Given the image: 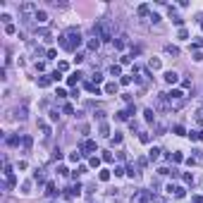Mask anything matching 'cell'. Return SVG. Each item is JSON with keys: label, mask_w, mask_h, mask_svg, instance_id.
Returning a JSON list of instances; mask_svg holds the SVG:
<instances>
[{"label": "cell", "mask_w": 203, "mask_h": 203, "mask_svg": "<svg viewBox=\"0 0 203 203\" xmlns=\"http://www.w3.org/2000/svg\"><path fill=\"white\" fill-rule=\"evenodd\" d=\"M60 46H62L65 50H69V53H74V50L81 46V33H79L77 29H69V31H65V33L60 36Z\"/></svg>", "instance_id": "obj_1"}, {"label": "cell", "mask_w": 203, "mask_h": 203, "mask_svg": "<svg viewBox=\"0 0 203 203\" xmlns=\"http://www.w3.org/2000/svg\"><path fill=\"white\" fill-rule=\"evenodd\" d=\"M167 191L175 194V198H182L184 194H187V189H184V187H167Z\"/></svg>", "instance_id": "obj_2"}, {"label": "cell", "mask_w": 203, "mask_h": 203, "mask_svg": "<svg viewBox=\"0 0 203 203\" xmlns=\"http://www.w3.org/2000/svg\"><path fill=\"white\" fill-rule=\"evenodd\" d=\"M81 151H84V153H93V151H96V141H84V143H81Z\"/></svg>", "instance_id": "obj_3"}, {"label": "cell", "mask_w": 203, "mask_h": 203, "mask_svg": "<svg viewBox=\"0 0 203 203\" xmlns=\"http://www.w3.org/2000/svg\"><path fill=\"white\" fill-rule=\"evenodd\" d=\"M19 10H22V12H24V14H31V12H33V14H36V12H38V10H36V5H33V3H24V5H22V7H19Z\"/></svg>", "instance_id": "obj_4"}, {"label": "cell", "mask_w": 203, "mask_h": 203, "mask_svg": "<svg viewBox=\"0 0 203 203\" xmlns=\"http://www.w3.org/2000/svg\"><path fill=\"white\" fill-rule=\"evenodd\" d=\"M33 19H36V22H38V24H46V22H48V14H46L43 10H38V12H36V14H33Z\"/></svg>", "instance_id": "obj_5"}, {"label": "cell", "mask_w": 203, "mask_h": 203, "mask_svg": "<svg viewBox=\"0 0 203 203\" xmlns=\"http://www.w3.org/2000/svg\"><path fill=\"white\" fill-rule=\"evenodd\" d=\"M165 81H167V84H177L179 74H177V72H167V74H165Z\"/></svg>", "instance_id": "obj_6"}, {"label": "cell", "mask_w": 203, "mask_h": 203, "mask_svg": "<svg viewBox=\"0 0 203 203\" xmlns=\"http://www.w3.org/2000/svg\"><path fill=\"white\" fill-rule=\"evenodd\" d=\"M79 79H81V72H74V74H72V77L67 79V84H69V86H74V84H77Z\"/></svg>", "instance_id": "obj_7"}, {"label": "cell", "mask_w": 203, "mask_h": 203, "mask_svg": "<svg viewBox=\"0 0 203 203\" xmlns=\"http://www.w3.org/2000/svg\"><path fill=\"white\" fill-rule=\"evenodd\" d=\"M88 48H91V50H98V48H100V41H98V36L88 41Z\"/></svg>", "instance_id": "obj_8"}, {"label": "cell", "mask_w": 203, "mask_h": 203, "mask_svg": "<svg viewBox=\"0 0 203 203\" xmlns=\"http://www.w3.org/2000/svg\"><path fill=\"white\" fill-rule=\"evenodd\" d=\"M46 194H48V196H58V189H55V184H53V182L46 187Z\"/></svg>", "instance_id": "obj_9"}, {"label": "cell", "mask_w": 203, "mask_h": 203, "mask_svg": "<svg viewBox=\"0 0 203 203\" xmlns=\"http://www.w3.org/2000/svg\"><path fill=\"white\" fill-rule=\"evenodd\" d=\"M105 93H117V84H115V81H110V84L105 86Z\"/></svg>", "instance_id": "obj_10"}, {"label": "cell", "mask_w": 203, "mask_h": 203, "mask_svg": "<svg viewBox=\"0 0 203 203\" xmlns=\"http://www.w3.org/2000/svg\"><path fill=\"white\" fill-rule=\"evenodd\" d=\"M124 46H127V41H124V36H120V38L115 41V48H117V50H124Z\"/></svg>", "instance_id": "obj_11"}, {"label": "cell", "mask_w": 203, "mask_h": 203, "mask_svg": "<svg viewBox=\"0 0 203 203\" xmlns=\"http://www.w3.org/2000/svg\"><path fill=\"white\" fill-rule=\"evenodd\" d=\"M110 74H113V77H120V74H122V67H120V65H113V67H110Z\"/></svg>", "instance_id": "obj_12"}, {"label": "cell", "mask_w": 203, "mask_h": 203, "mask_svg": "<svg viewBox=\"0 0 203 203\" xmlns=\"http://www.w3.org/2000/svg\"><path fill=\"white\" fill-rule=\"evenodd\" d=\"M148 158H151V160H158V158H160V148H151V151H148Z\"/></svg>", "instance_id": "obj_13"}, {"label": "cell", "mask_w": 203, "mask_h": 203, "mask_svg": "<svg viewBox=\"0 0 203 203\" xmlns=\"http://www.w3.org/2000/svg\"><path fill=\"white\" fill-rule=\"evenodd\" d=\"M115 117H117V120H120V122H124V120H127V117H129V113H127V110H120V113H117V115H115Z\"/></svg>", "instance_id": "obj_14"}, {"label": "cell", "mask_w": 203, "mask_h": 203, "mask_svg": "<svg viewBox=\"0 0 203 203\" xmlns=\"http://www.w3.org/2000/svg\"><path fill=\"white\" fill-rule=\"evenodd\" d=\"M143 115H146V122H153V117H155V113H153V110H151V108H148V110H146V113H143Z\"/></svg>", "instance_id": "obj_15"}, {"label": "cell", "mask_w": 203, "mask_h": 203, "mask_svg": "<svg viewBox=\"0 0 203 203\" xmlns=\"http://www.w3.org/2000/svg\"><path fill=\"white\" fill-rule=\"evenodd\" d=\"M98 179H100V182H108V179H110V172H108V170H100Z\"/></svg>", "instance_id": "obj_16"}, {"label": "cell", "mask_w": 203, "mask_h": 203, "mask_svg": "<svg viewBox=\"0 0 203 203\" xmlns=\"http://www.w3.org/2000/svg\"><path fill=\"white\" fill-rule=\"evenodd\" d=\"M139 139H141V143H148V141H151V134H148V132H141Z\"/></svg>", "instance_id": "obj_17"}, {"label": "cell", "mask_w": 203, "mask_h": 203, "mask_svg": "<svg viewBox=\"0 0 203 203\" xmlns=\"http://www.w3.org/2000/svg\"><path fill=\"white\" fill-rule=\"evenodd\" d=\"M79 158H81V153H79V151H74V153L69 155V162H79Z\"/></svg>", "instance_id": "obj_18"}, {"label": "cell", "mask_w": 203, "mask_h": 203, "mask_svg": "<svg viewBox=\"0 0 203 203\" xmlns=\"http://www.w3.org/2000/svg\"><path fill=\"white\" fill-rule=\"evenodd\" d=\"M139 201H141V203H146V201H151V194H146V191H141V194H139Z\"/></svg>", "instance_id": "obj_19"}, {"label": "cell", "mask_w": 203, "mask_h": 203, "mask_svg": "<svg viewBox=\"0 0 203 203\" xmlns=\"http://www.w3.org/2000/svg\"><path fill=\"white\" fill-rule=\"evenodd\" d=\"M165 50H167L170 55H179V48H177V46H167V48H165Z\"/></svg>", "instance_id": "obj_20"}, {"label": "cell", "mask_w": 203, "mask_h": 203, "mask_svg": "<svg viewBox=\"0 0 203 203\" xmlns=\"http://www.w3.org/2000/svg\"><path fill=\"white\" fill-rule=\"evenodd\" d=\"M48 84H50V77H41V79H38V86H41V88L48 86Z\"/></svg>", "instance_id": "obj_21"}, {"label": "cell", "mask_w": 203, "mask_h": 203, "mask_svg": "<svg viewBox=\"0 0 203 203\" xmlns=\"http://www.w3.org/2000/svg\"><path fill=\"white\" fill-rule=\"evenodd\" d=\"M189 139L191 141H201V132H189Z\"/></svg>", "instance_id": "obj_22"}, {"label": "cell", "mask_w": 203, "mask_h": 203, "mask_svg": "<svg viewBox=\"0 0 203 203\" xmlns=\"http://www.w3.org/2000/svg\"><path fill=\"white\" fill-rule=\"evenodd\" d=\"M22 143H24V148H31V143H33V141H31V136H24Z\"/></svg>", "instance_id": "obj_23"}, {"label": "cell", "mask_w": 203, "mask_h": 203, "mask_svg": "<svg viewBox=\"0 0 203 203\" xmlns=\"http://www.w3.org/2000/svg\"><path fill=\"white\" fill-rule=\"evenodd\" d=\"M50 79H53V81H60V79H62V74H60V72H58V69H55V72H53V74H50Z\"/></svg>", "instance_id": "obj_24"}, {"label": "cell", "mask_w": 203, "mask_h": 203, "mask_svg": "<svg viewBox=\"0 0 203 203\" xmlns=\"http://www.w3.org/2000/svg\"><path fill=\"white\" fill-rule=\"evenodd\" d=\"M148 67H151V69H160V60H151Z\"/></svg>", "instance_id": "obj_25"}, {"label": "cell", "mask_w": 203, "mask_h": 203, "mask_svg": "<svg viewBox=\"0 0 203 203\" xmlns=\"http://www.w3.org/2000/svg\"><path fill=\"white\" fill-rule=\"evenodd\" d=\"M170 160H172V162H182V153H172Z\"/></svg>", "instance_id": "obj_26"}, {"label": "cell", "mask_w": 203, "mask_h": 203, "mask_svg": "<svg viewBox=\"0 0 203 203\" xmlns=\"http://www.w3.org/2000/svg\"><path fill=\"white\" fill-rule=\"evenodd\" d=\"M139 14H141V17L148 14V5H141V7H139Z\"/></svg>", "instance_id": "obj_27"}, {"label": "cell", "mask_w": 203, "mask_h": 203, "mask_svg": "<svg viewBox=\"0 0 203 203\" xmlns=\"http://www.w3.org/2000/svg\"><path fill=\"white\" fill-rule=\"evenodd\" d=\"M7 143H10V146H17V143H19V136H10Z\"/></svg>", "instance_id": "obj_28"}, {"label": "cell", "mask_w": 203, "mask_h": 203, "mask_svg": "<svg viewBox=\"0 0 203 203\" xmlns=\"http://www.w3.org/2000/svg\"><path fill=\"white\" fill-rule=\"evenodd\" d=\"M98 165H100V158L93 155V158H91V167H98Z\"/></svg>", "instance_id": "obj_29"}, {"label": "cell", "mask_w": 203, "mask_h": 203, "mask_svg": "<svg viewBox=\"0 0 203 203\" xmlns=\"http://www.w3.org/2000/svg\"><path fill=\"white\" fill-rule=\"evenodd\" d=\"M53 158H55V160H60V158H62V151H60V148H55V151H53Z\"/></svg>", "instance_id": "obj_30"}, {"label": "cell", "mask_w": 203, "mask_h": 203, "mask_svg": "<svg viewBox=\"0 0 203 203\" xmlns=\"http://www.w3.org/2000/svg\"><path fill=\"white\" fill-rule=\"evenodd\" d=\"M108 132H110L108 124H100V136H108Z\"/></svg>", "instance_id": "obj_31"}, {"label": "cell", "mask_w": 203, "mask_h": 203, "mask_svg": "<svg viewBox=\"0 0 203 203\" xmlns=\"http://www.w3.org/2000/svg\"><path fill=\"white\" fill-rule=\"evenodd\" d=\"M196 122L203 124V110H198V113H196Z\"/></svg>", "instance_id": "obj_32"}, {"label": "cell", "mask_w": 203, "mask_h": 203, "mask_svg": "<svg viewBox=\"0 0 203 203\" xmlns=\"http://www.w3.org/2000/svg\"><path fill=\"white\" fill-rule=\"evenodd\" d=\"M103 81V74H98V72H96V74H93V84H100Z\"/></svg>", "instance_id": "obj_33"}, {"label": "cell", "mask_w": 203, "mask_h": 203, "mask_svg": "<svg viewBox=\"0 0 203 203\" xmlns=\"http://www.w3.org/2000/svg\"><path fill=\"white\" fill-rule=\"evenodd\" d=\"M5 31H7V33H14V31H17V26H14V24H7V26H5Z\"/></svg>", "instance_id": "obj_34"}, {"label": "cell", "mask_w": 203, "mask_h": 203, "mask_svg": "<svg viewBox=\"0 0 203 203\" xmlns=\"http://www.w3.org/2000/svg\"><path fill=\"white\" fill-rule=\"evenodd\" d=\"M113 143H115V146L122 143V134H115V136H113Z\"/></svg>", "instance_id": "obj_35"}, {"label": "cell", "mask_w": 203, "mask_h": 203, "mask_svg": "<svg viewBox=\"0 0 203 203\" xmlns=\"http://www.w3.org/2000/svg\"><path fill=\"white\" fill-rule=\"evenodd\" d=\"M33 179H36V182H43V175H41L38 170H36V172H33Z\"/></svg>", "instance_id": "obj_36"}, {"label": "cell", "mask_w": 203, "mask_h": 203, "mask_svg": "<svg viewBox=\"0 0 203 203\" xmlns=\"http://www.w3.org/2000/svg\"><path fill=\"white\" fill-rule=\"evenodd\" d=\"M103 160L105 162H113V153H103Z\"/></svg>", "instance_id": "obj_37"}, {"label": "cell", "mask_w": 203, "mask_h": 203, "mask_svg": "<svg viewBox=\"0 0 203 203\" xmlns=\"http://www.w3.org/2000/svg\"><path fill=\"white\" fill-rule=\"evenodd\" d=\"M29 189H31V182H24V184H22V191H24V194H26V191H29Z\"/></svg>", "instance_id": "obj_38"}, {"label": "cell", "mask_w": 203, "mask_h": 203, "mask_svg": "<svg viewBox=\"0 0 203 203\" xmlns=\"http://www.w3.org/2000/svg\"><path fill=\"white\" fill-rule=\"evenodd\" d=\"M129 81H132V77H122V79H120V84H122V86H127Z\"/></svg>", "instance_id": "obj_39"}, {"label": "cell", "mask_w": 203, "mask_h": 203, "mask_svg": "<svg viewBox=\"0 0 203 203\" xmlns=\"http://www.w3.org/2000/svg\"><path fill=\"white\" fill-rule=\"evenodd\" d=\"M58 175H62V177L67 175V167H65V165H60V167H58Z\"/></svg>", "instance_id": "obj_40"}, {"label": "cell", "mask_w": 203, "mask_h": 203, "mask_svg": "<svg viewBox=\"0 0 203 203\" xmlns=\"http://www.w3.org/2000/svg\"><path fill=\"white\" fill-rule=\"evenodd\" d=\"M58 72H67V62H60L58 65Z\"/></svg>", "instance_id": "obj_41"}, {"label": "cell", "mask_w": 203, "mask_h": 203, "mask_svg": "<svg viewBox=\"0 0 203 203\" xmlns=\"http://www.w3.org/2000/svg\"><path fill=\"white\" fill-rule=\"evenodd\" d=\"M201 29H203V19H201Z\"/></svg>", "instance_id": "obj_42"}]
</instances>
